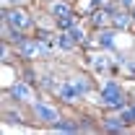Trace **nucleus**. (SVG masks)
Returning <instances> with one entry per match:
<instances>
[{"mask_svg":"<svg viewBox=\"0 0 135 135\" xmlns=\"http://www.w3.org/2000/svg\"><path fill=\"white\" fill-rule=\"evenodd\" d=\"M101 96H104V101H107L109 107H122V104H125V99H122V91H119V86H117V83H107Z\"/></svg>","mask_w":135,"mask_h":135,"instance_id":"nucleus-1","label":"nucleus"},{"mask_svg":"<svg viewBox=\"0 0 135 135\" xmlns=\"http://www.w3.org/2000/svg\"><path fill=\"white\" fill-rule=\"evenodd\" d=\"M8 23L13 29H21V26L29 23V18H26V13H21V11H13V13H8Z\"/></svg>","mask_w":135,"mask_h":135,"instance_id":"nucleus-2","label":"nucleus"},{"mask_svg":"<svg viewBox=\"0 0 135 135\" xmlns=\"http://www.w3.org/2000/svg\"><path fill=\"white\" fill-rule=\"evenodd\" d=\"M34 114L42 117V119H47V122H55V119H57V114L52 112L50 107H44V104H36V107H34Z\"/></svg>","mask_w":135,"mask_h":135,"instance_id":"nucleus-3","label":"nucleus"},{"mask_svg":"<svg viewBox=\"0 0 135 135\" xmlns=\"http://www.w3.org/2000/svg\"><path fill=\"white\" fill-rule=\"evenodd\" d=\"M11 94L18 96V99H31V88H29V86H23V83H16L13 88H11Z\"/></svg>","mask_w":135,"mask_h":135,"instance_id":"nucleus-4","label":"nucleus"},{"mask_svg":"<svg viewBox=\"0 0 135 135\" xmlns=\"http://www.w3.org/2000/svg\"><path fill=\"white\" fill-rule=\"evenodd\" d=\"M52 13H55V18H62V16H70V8L65 3H55L52 5Z\"/></svg>","mask_w":135,"mask_h":135,"instance_id":"nucleus-5","label":"nucleus"},{"mask_svg":"<svg viewBox=\"0 0 135 135\" xmlns=\"http://www.w3.org/2000/svg\"><path fill=\"white\" fill-rule=\"evenodd\" d=\"M99 36H101V44H104V47H112V44H114V34L112 31H101Z\"/></svg>","mask_w":135,"mask_h":135,"instance_id":"nucleus-6","label":"nucleus"},{"mask_svg":"<svg viewBox=\"0 0 135 135\" xmlns=\"http://www.w3.org/2000/svg\"><path fill=\"white\" fill-rule=\"evenodd\" d=\"M68 36H70L73 42H81V39H83V31H81L78 26H73V29H70V34H68Z\"/></svg>","mask_w":135,"mask_h":135,"instance_id":"nucleus-7","label":"nucleus"},{"mask_svg":"<svg viewBox=\"0 0 135 135\" xmlns=\"http://www.w3.org/2000/svg\"><path fill=\"white\" fill-rule=\"evenodd\" d=\"M57 23H60L62 29H68V26L73 23V16H62V18H57Z\"/></svg>","mask_w":135,"mask_h":135,"instance_id":"nucleus-8","label":"nucleus"},{"mask_svg":"<svg viewBox=\"0 0 135 135\" xmlns=\"http://www.w3.org/2000/svg\"><path fill=\"white\" fill-rule=\"evenodd\" d=\"M114 23H117L119 29H125V26H127V16H122V13H119V16H114Z\"/></svg>","mask_w":135,"mask_h":135,"instance_id":"nucleus-9","label":"nucleus"},{"mask_svg":"<svg viewBox=\"0 0 135 135\" xmlns=\"http://www.w3.org/2000/svg\"><path fill=\"white\" fill-rule=\"evenodd\" d=\"M62 96L65 99H73V96H78V91L75 88H62Z\"/></svg>","mask_w":135,"mask_h":135,"instance_id":"nucleus-10","label":"nucleus"},{"mask_svg":"<svg viewBox=\"0 0 135 135\" xmlns=\"http://www.w3.org/2000/svg\"><path fill=\"white\" fill-rule=\"evenodd\" d=\"M107 127H109V130H122V122H114V119H109V122H107Z\"/></svg>","mask_w":135,"mask_h":135,"instance_id":"nucleus-11","label":"nucleus"},{"mask_svg":"<svg viewBox=\"0 0 135 135\" xmlns=\"http://www.w3.org/2000/svg\"><path fill=\"white\" fill-rule=\"evenodd\" d=\"M94 23L101 26V23H104V13H94Z\"/></svg>","mask_w":135,"mask_h":135,"instance_id":"nucleus-12","label":"nucleus"},{"mask_svg":"<svg viewBox=\"0 0 135 135\" xmlns=\"http://www.w3.org/2000/svg\"><path fill=\"white\" fill-rule=\"evenodd\" d=\"M122 3H125V5H135V0H122Z\"/></svg>","mask_w":135,"mask_h":135,"instance_id":"nucleus-13","label":"nucleus"},{"mask_svg":"<svg viewBox=\"0 0 135 135\" xmlns=\"http://www.w3.org/2000/svg\"><path fill=\"white\" fill-rule=\"evenodd\" d=\"M8 3H18V0H8Z\"/></svg>","mask_w":135,"mask_h":135,"instance_id":"nucleus-14","label":"nucleus"},{"mask_svg":"<svg viewBox=\"0 0 135 135\" xmlns=\"http://www.w3.org/2000/svg\"><path fill=\"white\" fill-rule=\"evenodd\" d=\"M133 114H135V107H133Z\"/></svg>","mask_w":135,"mask_h":135,"instance_id":"nucleus-15","label":"nucleus"},{"mask_svg":"<svg viewBox=\"0 0 135 135\" xmlns=\"http://www.w3.org/2000/svg\"><path fill=\"white\" fill-rule=\"evenodd\" d=\"M133 18H135V11H133Z\"/></svg>","mask_w":135,"mask_h":135,"instance_id":"nucleus-16","label":"nucleus"}]
</instances>
